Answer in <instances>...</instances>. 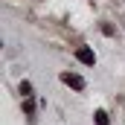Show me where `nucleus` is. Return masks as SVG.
I'll return each mask as SVG.
<instances>
[{
  "instance_id": "nucleus-1",
  "label": "nucleus",
  "mask_w": 125,
  "mask_h": 125,
  "mask_svg": "<svg viewBox=\"0 0 125 125\" xmlns=\"http://www.w3.org/2000/svg\"><path fill=\"white\" fill-rule=\"evenodd\" d=\"M61 82H64V84H70L73 90H84V79L76 76V73H61Z\"/></svg>"
},
{
  "instance_id": "nucleus-4",
  "label": "nucleus",
  "mask_w": 125,
  "mask_h": 125,
  "mask_svg": "<svg viewBox=\"0 0 125 125\" xmlns=\"http://www.w3.org/2000/svg\"><path fill=\"white\" fill-rule=\"evenodd\" d=\"M21 93H23V99H29V96H32V84H29V82L21 84Z\"/></svg>"
},
{
  "instance_id": "nucleus-2",
  "label": "nucleus",
  "mask_w": 125,
  "mask_h": 125,
  "mask_svg": "<svg viewBox=\"0 0 125 125\" xmlns=\"http://www.w3.org/2000/svg\"><path fill=\"white\" fill-rule=\"evenodd\" d=\"M76 58H79L82 64H96L93 50H87V47H79V50H76Z\"/></svg>"
},
{
  "instance_id": "nucleus-3",
  "label": "nucleus",
  "mask_w": 125,
  "mask_h": 125,
  "mask_svg": "<svg viewBox=\"0 0 125 125\" xmlns=\"http://www.w3.org/2000/svg\"><path fill=\"white\" fill-rule=\"evenodd\" d=\"M96 125H108V114L105 111H96Z\"/></svg>"
}]
</instances>
